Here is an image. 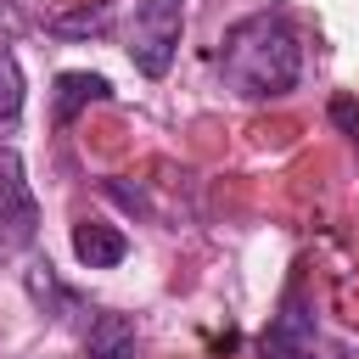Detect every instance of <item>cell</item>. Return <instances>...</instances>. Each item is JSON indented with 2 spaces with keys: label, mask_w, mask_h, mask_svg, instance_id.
<instances>
[{
  "label": "cell",
  "mask_w": 359,
  "mask_h": 359,
  "mask_svg": "<svg viewBox=\"0 0 359 359\" xmlns=\"http://www.w3.org/2000/svg\"><path fill=\"white\" fill-rule=\"evenodd\" d=\"M73 258L84 269H118L129 258V236L118 224H107V219H79L73 224Z\"/></svg>",
  "instance_id": "cell-5"
},
{
  "label": "cell",
  "mask_w": 359,
  "mask_h": 359,
  "mask_svg": "<svg viewBox=\"0 0 359 359\" xmlns=\"http://www.w3.org/2000/svg\"><path fill=\"white\" fill-rule=\"evenodd\" d=\"M28 297L50 314V320H67V314H79V297L50 275V264H28Z\"/></svg>",
  "instance_id": "cell-8"
},
{
  "label": "cell",
  "mask_w": 359,
  "mask_h": 359,
  "mask_svg": "<svg viewBox=\"0 0 359 359\" xmlns=\"http://www.w3.org/2000/svg\"><path fill=\"white\" fill-rule=\"evenodd\" d=\"M219 79L241 101H280L303 79V39L280 11L236 17L219 39Z\"/></svg>",
  "instance_id": "cell-1"
},
{
  "label": "cell",
  "mask_w": 359,
  "mask_h": 359,
  "mask_svg": "<svg viewBox=\"0 0 359 359\" xmlns=\"http://www.w3.org/2000/svg\"><path fill=\"white\" fill-rule=\"evenodd\" d=\"M331 118L353 135V146H359V101H331Z\"/></svg>",
  "instance_id": "cell-10"
},
{
  "label": "cell",
  "mask_w": 359,
  "mask_h": 359,
  "mask_svg": "<svg viewBox=\"0 0 359 359\" xmlns=\"http://www.w3.org/2000/svg\"><path fill=\"white\" fill-rule=\"evenodd\" d=\"M101 101H112V84H107L101 73H56V90H50V118L67 129L84 107H101Z\"/></svg>",
  "instance_id": "cell-6"
},
{
  "label": "cell",
  "mask_w": 359,
  "mask_h": 359,
  "mask_svg": "<svg viewBox=\"0 0 359 359\" xmlns=\"http://www.w3.org/2000/svg\"><path fill=\"white\" fill-rule=\"evenodd\" d=\"M39 236V202L17 146H0V252H22Z\"/></svg>",
  "instance_id": "cell-3"
},
{
  "label": "cell",
  "mask_w": 359,
  "mask_h": 359,
  "mask_svg": "<svg viewBox=\"0 0 359 359\" xmlns=\"http://www.w3.org/2000/svg\"><path fill=\"white\" fill-rule=\"evenodd\" d=\"M264 359H320V331H314V303L303 286H286L269 331H264Z\"/></svg>",
  "instance_id": "cell-4"
},
{
  "label": "cell",
  "mask_w": 359,
  "mask_h": 359,
  "mask_svg": "<svg viewBox=\"0 0 359 359\" xmlns=\"http://www.w3.org/2000/svg\"><path fill=\"white\" fill-rule=\"evenodd\" d=\"M22 118V67H17V56L0 45V129H11Z\"/></svg>",
  "instance_id": "cell-9"
},
{
  "label": "cell",
  "mask_w": 359,
  "mask_h": 359,
  "mask_svg": "<svg viewBox=\"0 0 359 359\" xmlns=\"http://www.w3.org/2000/svg\"><path fill=\"white\" fill-rule=\"evenodd\" d=\"M180 39H185V0H135L129 28H123V50L146 79H163L174 67Z\"/></svg>",
  "instance_id": "cell-2"
},
{
  "label": "cell",
  "mask_w": 359,
  "mask_h": 359,
  "mask_svg": "<svg viewBox=\"0 0 359 359\" xmlns=\"http://www.w3.org/2000/svg\"><path fill=\"white\" fill-rule=\"evenodd\" d=\"M84 359H135V320L118 309H101L84 331Z\"/></svg>",
  "instance_id": "cell-7"
}]
</instances>
